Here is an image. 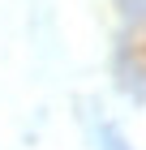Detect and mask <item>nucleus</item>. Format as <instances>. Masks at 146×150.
I'll return each mask as SVG.
<instances>
[{"instance_id":"1","label":"nucleus","mask_w":146,"mask_h":150,"mask_svg":"<svg viewBox=\"0 0 146 150\" xmlns=\"http://www.w3.org/2000/svg\"><path fill=\"white\" fill-rule=\"evenodd\" d=\"M120 4V17L129 26H146V0H116Z\"/></svg>"},{"instance_id":"2","label":"nucleus","mask_w":146,"mask_h":150,"mask_svg":"<svg viewBox=\"0 0 146 150\" xmlns=\"http://www.w3.org/2000/svg\"><path fill=\"white\" fill-rule=\"evenodd\" d=\"M99 142H103V150H125V142L116 137V129H108V125L99 129Z\"/></svg>"}]
</instances>
